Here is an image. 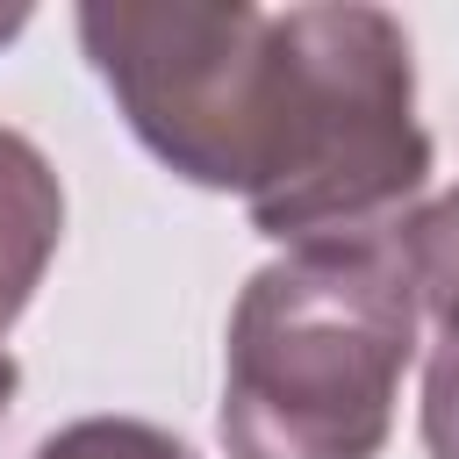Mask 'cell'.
<instances>
[{"instance_id":"6da1fadb","label":"cell","mask_w":459,"mask_h":459,"mask_svg":"<svg viewBox=\"0 0 459 459\" xmlns=\"http://www.w3.org/2000/svg\"><path fill=\"white\" fill-rule=\"evenodd\" d=\"M416 280L402 244H316L258 265L230 308L222 452L230 459H373L416 351Z\"/></svg>"},{"instance_id":"7a4b0ae2","label":"cell","mask_w":459,"mask_h":459,"mask_svg":"<svg viewBox=\"0 0 459 459\" xmlns=\"http://www.w3.org/2000/svg\"><path fill=\"white\" fill-rule=\"evenodd\" d=\"M79 43L136 143L186 186L244 194V208L273 186L301 100L287 14L244 0H93L79 7Z\"/></svg>"},{"instance_id":"3957f363","label":"cell","mask_w":459,"mask_h":459,"mask_svg":"<svg viewBox=\"0 0 459 459\" xmlns=\"http://www.w3.org/2000/svg\"><path fill=\"white\" fill-rule=\"evenodd\" d=\"M301 100L273 186L251 201V230L316 244H380L409 222L430 179V136L416 122L409 36L380 7H287Z\"/></svg>"},{"instance_id":"277c9868","label":"cell","mask_w":459,"mask_h":459,"mask_svg":"<svg viewBox=\"0 0 459 459\" xmlns=\"http://www.w3.org/2000/svg\"><path fill=\"white\" fill-rule=\"evenodd\" d=\"M57 237H65V186L50 158L22 129H0V337L43 287Z\"/></svg>"},{"instance_id":"5b68a950","label":"cell","mask_w":459,"mask_h":459,"mask_svg":"<svg viewBox=\"0 0 459 459\" xmlns=\"http://www.w3.org/2000/svg\"><path fill=\"white\" fill-rule=\"evenodd\" d=\"M394 244L416 280V301L437 316V330H459V186L437 194L430 208H416L394 230Z\"/></svg>"},{"instance_id":"8992f818","label":"cell","mask_w":459,"mask_h":459,"mask_svg":"<svg viewBox=\"0 0 459 459\" xmlns=\"http://www.w3.org/2000/svg\"><path fill=\"white\" fill-rule=\"evenodd\" d=\"M36 459H194V452L172 430L136 423V416H79L57 437H43Z\"/></svg>"},{"instance_id":"52a82bcc","label":"cell","mask_w":459,"mask_h":459,"mask_svg":"<svg viewBox=\"0 0 459 459\" xmlns=\"http://www.w3.org/2000/svg\"><path fill=\"white\" fill-rule=\"evenodd\" d=\"M423 452L459 459V330H437L423 366Z\"/></svg>"},{"instance_id":"ba28073f","label":"cell","mask_w":459,"mask_h":459,"mask_svg":"<svg viewBox=\"0 0 459 459\" xmlns=\"http://www.w3.org/2000/svg\"><path fill=\"white\" fill-rule=\"evenodd\" d=\"M22 29H29V7H0V43L22 36Z\"/></svg>"},{"instance_id":"9c48e42d","label":"cell","mask_w":459,"mask_h":459,"mask_svg":"<svg viewBox=\"0 0 459 459\" xmlns=\"http://www.w3.org/2000/svg\"><path fill=\"white\" fill-rule=\"evenodd\" d=\"M14 380H22V373H14V359L0 351V416H7V402H14Z\"/></svg>"}]
</instances>
